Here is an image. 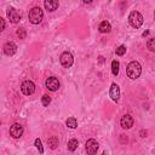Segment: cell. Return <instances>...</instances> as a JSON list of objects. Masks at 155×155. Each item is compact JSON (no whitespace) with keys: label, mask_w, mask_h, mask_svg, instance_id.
Instances as JSON below:
<instances>
[{"label":"cell","mask_w":155,"mask_h":155,"mask_svg":"<svg viewBox=\"0 0 155 155\" xmlns=\"http://www.w3.org/2000/svg\"><path fill=\"white\" fill-rule=\"evenodd\" d=\"M109 94H110V98H111L114 102H117V101H119V97H120V88H119V86H117L116 84H111Z\"/></svg>","instance_id":"obj_12"},{"label":"cell","mask_w":155,"mask_h":155,"mask_svg":"<svg viewBox=\"0 0 155 155\" xmlns=\"http://www.w3.org/2000/svg\"><path fill=\"white\" fill-rule=\"evenodd\" d=\"M78 145H79V142L76 139H70L68 142V144H67V148H68L69 151H74L78 148Z\"/></svg>","instance_id":"obj_15"},{"label":"cell","mask_w":155,"mask_h":155,"mask_svg":"<svg viewBox=\"0 0 155 155\" xmlns=\"http://www.w3.org/2000/svg\"><path fill=\"white\" fill-rule=\"evenodd\" d=\"M98 29H99V31H101V33H109V31H110V29H111V27H110V23H109V22L103 21V22L99 24Z\"/></svg>","instance_id":"obj_14"},{"label":"cell","mask_w":155,"mask_h":155,"mask_svg":"<svg viewBox=\"0 0 155 155\" xmlns=\"http://www.w3.org/2000/svg\"><path fill=\"white\" fill-rule=\"evenodd\" d=\"M10 134H11L13 138H19V137L23 134V127H22V125H19V124H13V125L10 127Z\"/></svg>","instance_id":"obj_10"},{"label":"cell","mask_w":155,"mask_h":155,"mask_svg":"<svg viewBox=\"0 0 155 155\" xmlns=\"http://www.w3.org/2000/svg\"><path fill=\"white\" fill-rule=\"evenodd\" d=\"M65 124H67V126L69 128H75L78 126V121H76L75 117H68L67 121H65Z\"/></svg>","instance_id":"obj_16"},{"label":"cell","mask_w":155,"mask_h":155,"mask_svg":"<svg viewBox=\"0 0 155 155\" xmlns=\"http://www.w3.org/2000/svg\"><path fill=\"white\" fill-rule=\"evenodd\" d=\"M125 53H126V46L121 45V46H119V47L116 48V54H117V56H124Z\"/></svg>","instance_id":"obj_22"},{"label":"cell","mask_w":155,"mask_h":155,"mask_svg":"<svg viewBox=\"0 0 155 155\" xmlns=\"http://www.w3.org/2000/svg\"><path fill=\"white\" fill-rule=\"evenodd\" d=\"M16 51H17V46L12 41H8L4 45V53L6 56H13L16 53Z\"/></svg>","instance_id":"obj_11"},{"label":"cell","mask_w":155,"mask_h":155,"mask_svg":"<svg viewBox=\"0 0 155 155\" xmlns=\"http://www.w3.org/2000/svg\"><path fill=\"white\" fill-rule=\"evenodd\" d=\"M16 34H17V36H18L19 39H24V38H25V35H27V33H25V29H24V28H22V27L17 29Z\"/></svg>","instance_id":"obj_20"},{"label":"cell","mask_w":155,"mask_h":155,"mask_svg":"<svg viewBox=\"0 0 155 155\" xmlns=\"http://www.w3.org/2000/svg\"><path fill=\"white\" fill-rule=\"evenodd\" d=\"M82 1H84L85 4H90V2H92L93 0H82Z\"/></svg>","instance_id":"obj_25"},{"label":"cell","mask_w":155,"mask_h":155,"mask_svg":"<svg viewBox=\"0 0 155 155\" xmlns=\"http://www.w3.org/2000/svg\"><path fill=\"white\" fill-rule=\"evenodd\" d=\"M147 47H148L149 51L155 52V39H149L148 42H147Z\"/></svg>","instance_id":"obj_19"},{"label":"cell","mask_w":155,"mask_h":155,"mask_svg":"<svg viewBox=\"0 0 155 155\" xmlns=\"http://www.w3.org/2000/svg\"><path fill=\"white\" fill-rule=\"evenodd\" d=\"M0 21H1V30H4L5 29V19L4 18H0Z\"/></svg>","instance_id":"obj_24"},{"label":"cell","mask_w":155,"mask_h":155,"mask_svg":"<svg viewBox=\"0 0 155 155\" xmlns=\"http://www.w3.org/2000/svg\"><path fill=\"white\" fill-rule=\"evenodd\" d=\"M44 5H45V8L47 11L52 12V11L57 10V7H58L59 4H58V0H45L44 1Z\"/></svg>","instance_id":"obj_13"},{"label":"cell","mask_w":155,"mask_h":155,"mask_svg":"<svg viewBox=\"0 0 155 155\" xmlns=\"http://www.w3.org/2000/svg\"><path fill=\"white\" fill-rule=\"evenodd\" d=\"M126 73L130 79H137V78H139V75L142 73V67L137 61H132L128 63V65L126 68Z\"/></svg>","instance_id":"obj_1"},{"label":"cell","mask_w":155,"mask_h":155,"mask_svg":"<svg viewBox=\"0 0 155 155\" xmlns=\"http://www.w3.org/2000/svg\"><path fill=\"white\" fill-rule=\"evenodd\" d=\"M119 67H120V63L116 59H114L111 62V71H113L114 75H117L119 74Z\"/></svg>","instance_id":"obj_17"},{"label":"cell","mask_w":155,"mask_h":155,"mask_svg":"<svg viewBox=\"0 0 155 155\" xmlns=\"http://www.w3.org/2000/svg\"><path fill=\"white\" fill-rule=\"evenodd\" d=\"M47 144H48V147H50L51 149H56L57 145H58V139H57L56 137H51V138L47 140Z\"/></svg>","instance_id":"obj_18"},{"label":"cell","mask_w":155,"mask_h":155,"mask_svg":"<svg viewBox=\"0 0 155 155\" xmlns=\"http://www.w3.org/2000/svg\"><path fill=\"white\" fill-rule=\"evenodd\" d=\"M42 17H44V12H42V10L40 7H33L29 11V15H28L29 21L33 24H39L42 21Z\"/></svg>","instance_id":"obj_2"},{"label":"cell","mask_w":155,"mask_h":155,"mask_svg":"<svg viewBox=\"0 0 155 155\" xmlns=\"http://www.w3.org/2000/svg\"><path fill=\"white\" fill-rule=\"evenodd\" d=\"M128 22H130L131 27L139 28L143 24V16L138 11H132L130 13V16H128Z\"/></svg>","instance_id":"obj_3"},{"label":"cell","mask_w":155,"mask_h":155,"mask_svg":"<svg viewBox=\"0 0 155 155\" xmlns=\"http://www.w3.org/2000/svg\"><path fill=\"white\" fill-rule=\"evenodd\" d=\"M7 17H8V19H10L11 23H18L21 21L19 12L16 8H13V7H8L7 8Z\"/></svg>","instance_id":"obj_8"},{"label":"cell","mask_w":155,"mask_h":155,"mask_svg":"<svg viewBox=\"0 0 155 155\" xmlns=\"http://www.w3.org/2000/svg\"><path fill=\"white\" fill-rule=\"evenodd\" d=\"M41 103H42V105L47 107V105L51 103V97H50V96H47V94H44V96H42V98H41Z\"/></svg>","instance_id":"obj_21"},{"label":"cell","mask_w":155,"mask_h":155,"mask_svg":"<svg viewBox=\"0 0 155 155\" xmlns=\"http://www.w3.org/2000/svg\"><path fill=\"white\" fill-rule=\"evenodd\" d=\"M98 148H99V144H98V142H97L96 139H93V138L88 139V140L86 142V144H85V149H86V151H87L88 154H94V153H97Z\"/></svg>","instance_id":"obj_7"},{"label":"cell","mask_w":155,"mask_h":155,"mask_svg":"<svg viewBox=\"0 0 155 155\" xmlns=\"http://www.w3.org/2000/svg\"><path fill=\"white\" fill-rule=\"evenodd\" d=\"M35 147L39 149V151H40L41 154L44 153V148H42V145H41V140H40L39 138H36V139H35Z\"/></svg>","instance_id":"obj_23"},{"label":"cell","mask_w":155,"mask_h":155,"mask_svg":"<svg viewBox=\"0 0 155 155\" xmlns=\"http://www.w3.org/2000/svg\"><path fill=\"white\" fill-rule=\"evenodd\" d=\"M45 86H46V88H48L50 91L54 92V91H57V90L59 88V81H58L57 78H54V76H50V78L46 79V81H45Z\"/></svg>","instance_id":"obj_6"},{"label":"cell","mask_w":155,"mask_h":155,"mask_svg":"<svg viewBox=\"0 0 155 155\" xmlns=\"http://www.w3.org/2000/svg\"><path fill=\"white\" fill-rule=\"evenodd\" d=\"M61 64L64 67V68H70L73 65V62H74V58H73V54L70 52H63L61 54Z\"/></svg>","instance_id":"obj_4"},{"label":"cell","mask_w":155,"mask_h":155,"mask_svg":"<svg viewBox=\"0 0 155 155\" xmlns=\"http://www.w3.org/2000/svg\"><path fill=\"white\" fill-rule=\"evenodd\" d=\"M21 91H22L25 96L33 94V93L35 92V85H34V82L30 81V80H25V81L22 84V86H21Z\"/></svg>","instance_id":"obj_5"},{"label":"cell","mask_w":155,"mask_h":155,"mask_svg":"<svg viewBox=\"0 0 155 155\" xmlns=\"http://www.w3.org/2000/svg\"><path fill=\"white\" fill-rule=\"evenodd\" d=\"M154 17H155V13H154Z\"/></svg>","instance_id":"obj_26"},{"label":"cell","mask_w":155,"mask_h":155,"mask_svg":"<svg viewBox=\"0 0 155 155\" xmlns=\"http://www.w3.org/2000/svg\"><path fill=\"white\" fill-rule=\"evenodd\" d=\"M133 124H134V120H133V117L131 116V115H128V114H126V115H124L122 117H121V120H120V125H121V127L122 128H131L132 126H133Z\"/></svg>","instance_id":"obj_9"}]
</instances>
